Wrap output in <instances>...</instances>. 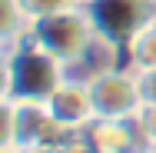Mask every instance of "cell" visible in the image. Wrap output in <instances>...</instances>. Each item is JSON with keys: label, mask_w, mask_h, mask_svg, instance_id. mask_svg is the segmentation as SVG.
I'll use <instances>...</instances> for the list:
<instances>
[{"label": "cell", "mask_w": 156, "mask_h": 153, "mask_svg": "<svg viewBox=\"0 0 156 153\" xmlns=\"http://www.w3.org/2000/svg\"><path fill=\"white\" fill-rule=\"evenodd\" d=\"M90 97H93V113L96 120H133L143 110V97H140V83L133 70H110L103 77H96L90 83Z\"/></svg>", "instance_id": "4"}, {"label": "cell", "mask_w": 156, "mask_h": 153, "mask_svg": "<svg viewBox=\"0 0 156 153\" xmlns=\"http://www.w3.org/2000/svg\"><path fill=\"white\" fill-rule=\"evenodd\" d=\"M0 100H10V70H7V57H0Z\"/></svg>", "instance_id": "11"}, {"label": "cell", "mask_w": 156, "mask_h": 153, "mask_svg": "<svg viewBox=\"0 0 156 153\" xmlns=\"http://www.w3.org/2000/svg\"><path fill=\"white\" fill-rule=\"evenodd\" d=\"M27 20H37V17H50V13H60V10H70V7H83L80 0H20Z\"/></svg>", "instance_id": "9"}, {"label": "cell", "mask_w": 156, "mask_h": 153, "mask_svg": "<svg viewBox=\"0 0 156 153\" xmlns=\"http://www.w3.org/2000/svg\"><path fill=\"white\" fill-rule=\"evenodd\" d=\"M80 3H83V7H87V3H90V0H80Z\"/></svg>", "instance_id": "14"}, {"label": "cell", "mask_w": 156, "mask_h": 153, "mask_svg": "<svg viewBox=\"0 0 156 153\" xmlns=\"http://www.w3.org/2000/svg\"><path fill=\"white\" fill-rule=\"evenodd\" d=\"M47 110L53 113V120L60 123L63 130L80 133L87 123L96 120V113H93V97H90V83L63 80L60 87L53 90V97L47 100Z\"/></svg>", "instance_id": "5"}, {"label": "cell", "mask_w": 156, "mask_h": 153, "mask_svg": "<svg viewBox=\"0 0 156 153\" xmlns=\"http://www.w3.org/2000/svg\"><path fill=\"white\" fill-rule=\"evenodd\" d=\"M133 73H136L143 103H156V67H150V70H133Z\"/></svg>", "instance_id": "10"}, {"label": "cell", "mask_w": 156, "mask_h": 153, "mask_svg": "<svg viewBox=\"0 0 156 153\" xmlns=\"http://www.w3.org/2000/svg\"><path fill=\"white\" fill-rule=\"evenodd\" d=\"M153 24H156V17H153Z\"/></svg>", "instance_id": "15"}, {"label": "cell", "mask_w": 156, "mask_h": 153, "mask_svg": "<svg viewBox=\"0 0 156 153\" xmlns=\"http://www.w3.org/2000/svg\"><path fill=\"white\" fill-rule=\"evenodd\" d=\"M3 153H23V150H17V147H13V150H3Z\"/></svg>", "instance_id": "13"}, {"label": "cell", "mask_w": 156, "mask_h": 153, "mask_svg": "<svg viewBox=\"0 0 156 153\" xmlns=\"http://www.w3.org/2000/svg\"><path fill=\"white\" fill-rule=\"evenodd\" d=\"M17 147V103L0 100V153Z\"/></svg>", "instance_id": "8"}, {"label": "cell", "mask_w": 156, "mask_h": 153, "mask_svg": "<svg viewBox=\"0 0 156 153\" xmlns=\"http://www.w3.org/2000/svg\"><path fill=\"white\" fill-rule=\"evenodd\" d=\"M87 13L93 20V30L106 40L126 47V40L156 17V0H90Z\"/></svg>", "instance_id": "3"}, {"label": "cell", "mask_w": 156, "mask_h": 153, "mask_svg": "<svg viewBox=\"0 0 156 153\" xmlns=\"http://www.w3.org/2000/svg\"><path fill=\"white\" fill-rule=\"evenodd\" d=\"M27 37L66 67L73 57H80V50L96 37V30H93V20H90L87 7H70V10H60V13L30 20Z\"/></svg>", "instance_id": "2"}, {"label": "cell", "mask_w": 156, "mask_h": 153, "mask_svg": "<svg viewBox=\"0 0 156 153\" xmlns=\"http://www.w3.org/2000/svg\"><path fill=\"white\" fill-rule=\"evenodd\" d=\"M7 50H10V43H3V40H0V57H7Z\"/></svg>", "instance_id": "12"}, {"label": "cell", "mask_w": 156, "mask_h": 153, "mask_svg": "<svg viewBox=\"0 0 156 153\" xmlns=\"http://www.w3.org/2000/svg\"><path fill=\"white\" fill-rule=\"evenodd\" d=\"M7 70H10V100H33V103H47L53 90L66 80L63 63L47 53L43 47H37L30 37L23 33L17 43H10L7 50Z\"/></svg>", "instance_id": "1"}, {"label": "cell", "mask_w": 156, "mask_h": 153, "mask_svg": "<svg viewBox=\"0 0 156 153\" xmlns=\"http://www.w3.org/2000/svg\"><path fill=\"white\" fill-rule=\"evenodd\" d=\"M30 27L20 0H0V40L3 43H17Z\"/></svg>", "instance_id": "7"}, {"label": "cell", "mask_w": 156, "mask_h": 153, "mask_svg": "<svg viewBox=\"0 0 156 153\" xmlns=\"http://www.w3.org/2000/svg\"><path fill=\"white\" fill-rule=\"evenodd\" d=\"M126 60L129 70H150L156 67V24H146L143 30H136L126 40Z\"/></svg>", "instance_id": "6"}]
</instances>
